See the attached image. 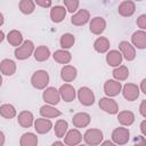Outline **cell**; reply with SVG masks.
Returning a JSON list of instances; mask_svg holds the SVG:
<instances>
[{
    "mask_svg": "<svg viewBox=\"0 0 146 146\" xmlns=\"http://www.w3.org/2000/svg\"><path fill=\"white\" fill-rule=\"evenodd\" d=\"M137 23H138V25H139L141 29H146V15H141V16L138 18Z\"/></svg>",
    "mask_w": 146,
    "mask_h": 146,
    "instance_id": "37",
    "label": "cell"
},
{
    "mask_svg": "<svg viewBox=\"0 0 146 146\" xmlns=\"http://www.w3.org/2000/svg\"><path fill=\"white\" fill-rule=\"evenodd\" d=\"M64 3L67 6V8H68L70 11H74V10L76 9L78 5H79L78 1H74V2H72V1H64Z\"/></svg>",
    "mask_w": 146,
    "mask_h": 146,
    "instance_id": "36",
    "label": "cell"
},
{
    "mask_svg": "<svg viewBox=\"0 0 146 146\" xmlns=\"http://www.w3.org/2000/svg\"><path fill=\"white\" fill-rule=\"evenodd\" d=\"M66 128H67V123H66L65 121H58L57 124H56V128H55L57 136H58V137H62V136L64 135Z\"/></svg>",
    "mask_w": 146,
    "mask_h": 146,
    "instance_id": "32",
    "label": "cell"
},
{
    "mask_svg": "<svg viewBox=\"0 0 146 146\" xmlns=\"http://www.w3.org/2000/svg\"><path fill=\"white\" fill-rule=\"evenodd\" d=\"M52 146H64V145H63L62 143H59V141H57V143H55V144H54Z\"/></svg>",
    "mask_w": 146,
    "mask_h": 146,
    "instance_id": "43",
    "label": "cell"
},
{
    "mask_svg": "<svg viewBox=\"0 0 146 146\" xmlns=\"http://www.w3.org/2000/svg\"><path fill=\"white\" fill-rule=\"evenodd\" d=\"M135 11V3L132 1H123L119 6V13L123 16H130Z\"/></svg>",
    "mask_w": 146,
    "mask_h": 146,
    "instance_id": "6",
    "label": "cell"
},
{
    "mask_svg": "<svg viewBox=\"0 0 146 146\" xmlns=\"http://www.w3.org/2000/svg\"><path fill=\"white\" fill-rule=\"evenodd\" d=\"M132 42L136 44L137 48H146V33L139 31V32H136L133 33L132 35Z\"/></svg>",
    "mask_w": 146,
    "mask_h": 146,
    "instance_id": "10",
    "label": "cell"
},
{
    "mask_svg": "<svg viewBox=\"0 0 146 146\" xmlns=\"http://www.w3.org/2000/svg\"><path fill=\"white\" fill-rule=\"evenodd\" d=\"M75 72H76L75 68H72V67H65V68L62 70V78L65 79V80H67V81H70V80H72V79L75 78V75H76Z\"/></svg>",
    "mask_w": 146,
    "mask_h": 146,
    "instance_id": "27",
    "label": "cell"
},
{
    "mask_svg": "<svg viewBox=\"0 0 146 146\" xmlns=\"http://www.w3.org/2000/svg\"><path fill=\"white\" fill-rule=\"evenodd\" d=\"M119 120L123 124H131L133 122V114L131 112H122L119 115Z\"/></svg>",
    "mask_w": 146,
    "mask_h": 146,
    "instance_id": "26",
    "label": "cell"
},
{
    "mask_svg": "<svg viewBox=\"0 0 146 146\" xmlns=\"http://www.w3.org/2000/svg\"><path fill=\"white\" fill-rule=\"evenodd\" d=\"M49 57V50L46 47H40L36 51H35V58L39 60H44Z\"/></svg>",
    "mask_w": 146,
    "mask_h": 146,
    "instance_id": "30",
    "label": "cell"
},
{
    "mask_svg": "<svg viewBox=\"0 0 146 146\" xmlns=\"http://www.w3.org/2000/svg\"><path fill=\"white\" fill-rule=\"evenodd\" d=\"M80 139H81L80 133H79L76 130H72V131H70L68 135L66 136L65 141H66L67 144H70V145H75L76 143L80 141Z\"/></svg>",
    "mask_w": 146,
    "mask_h": 146,
    "instance_id": "23",
    "label": "cell"
},
{
    "mask_svg": "<svg viewBox=\"0 0 146 146\" xmlns=\"http://www.w3.org/2000/svg\"><path fill=\"white\" fill-rule=\"evenodd\" d=\"M32 83L36 88H43L48 83V74L44 71H38L32 76Z\"/></svg>",
    "mask_w": 146,
    "mask_h": 146,
    "instance_id": "2",
    "label": "cell"
},
{
    "mask_svg": "<svg viewBox=\"0 0 146 146\" xmlns=\"http://www.w3.org/2000/svg\"><path fill=\"white\" fill-rule=\"evenodd\" d=\"M108 41L106 40V39H104V38H99V39H97L96 40V42H95V49L97 50V51H99V52H104V51H106L107 50V48H108Z\"/></svg>",
    "mask_w": 146,
    "mask_h": 146,
    "instance_id": "24",
    "label": "cell"
},
{
    "mask_svg": "<svg viewBox=\"0 0 146 146\" xmlns=\"http://www.w3.org/2000/svg\"><path fill=\"white\" fill-rule=\"evenodd\" d=\"M140 113H141L144 116H146V100H144V102L141 103V105H140Z\"/></svg>",
    "mask_w": 146,
    "mask_h": 146,
    "instance_id": "38",
    "label": "cell"
},
{
    "mask_svg": "<svg viewBox=\"0 0 146 146\" xmlns=\"http://www.w3.org/2000/svg\"><path fill=\"white\" fill-rule=\"evenodd\" d=\"M50 16H51V19L54 22H60L64 16H65V8L60 7V6H56L51 9V13H50Z\"/></svg>",
    "mask_w": 146,
    "mask_h": 146,
    "instance_id": "13",
    "label": "cell"
},
{
    "mask_svg": "<svg viewBox=\"0 0 146 146\" xmlns=\"http://www.w3.org/2000/svg\"><path fill=\"white\" fill-rule=\"evenodd\" d=\"M89 18V14L87 10H80L75 16L72 17V23L75 24V25H81V24H84L87 23Z\"/></svg>",
    "mask_w": 146,
    "mask_h": 146,
    "instance_id": "14",
    "label": "cell"
},
{
    "mask_svg": "<svg viewBox=\"0 0 146 146\" xmlns=\"http://www.w3.org/2000/svg\"><path fill=\"white\" fill-rule=\"evenodd\" d=\"M145 145H146V140L141 136H136V138L133 139V146H145Z\"/></svg>",
    "mask_w": 146,
    "mask_h": 146,
    "instance_id": "35",
    "label": "cell"
},
{
    "mask_svg": "<svg viewBox=\"0 0 146 146\" xmlns=\"http://www.w3.org/2000/svg\"><path fill=\"white\" fill-rule=\"evenodd\" d=\"M74 43V38L71 34H64L60 39V44L63 48H70Z\"/></svg>",
    "mask_w": 146,
    "mask_h": 146,
    "instance_id": "29",
    "label": "cell"
},
{
    "mask_svg": "<svg viewBox=\"0 0 146 146\" xmlns=\"http://www.w3.org/2000/svg\"><path fill=\"white\" fill-rule=\"evenodd\" d=\"M36 3H38V5H41V6H50V5H51L50 1H48V2H40V1H36Z\"/></svg>",
    "mask_w": 146,
    "mask_h": 146,
    "instance_id": "41",
    "label": "cell"
},
{
    "mask_svg": "<svg viewBox=\"0 0 146 146\" xmlns=\"http://www.w3.org/2000/svg\"><path fill=\"white\" fill-rule=\"evenodd\" d=\"M99 106L103 107L106 112H110V113H115L117 111V106H116L115 102H113L112 99L102 98L100 102H99Z\"/></svg>",
    "mask_w": 146,
    "mask_h": 146,
    "instance_id": "12",
    "label": "cell"
},
{
    "mask_svg": "<svg viewBox=\"0 0 146 146\" xmlns=\"http://www.w3.org/2000/svg\"><path fill=\"white\" fill-rule=\"evenodd\" d=\"M138 88L133 84H125L124 89H123V95L128 100H133L135 98L138 97Z\"/></svg>",
    "mask_w": 146,
    "mask_h": 146,
    "instance_id": "7",
    "label": "cell"
},
{
    "mask_svg": "<svg viewBox=\"0 0 146 146\" xmlns=\"http://www.w3.org/2000/svg\"><path fill=\"white\" fill-rule=\"evenodd\" d=\"M120 49L123 51L125 59H128V60H132V59L135 58V49L131 47V44H130L129 42H127V41H122V42L120 43Z\"/></svg>",
    "mask_w": 146,
    "mask_h": 146,
    "instance_id": "9",
    "label": "cell"
},
{
    "mask_svg": "<svg viewBox=\"0 0 146 146\" xmlns=\"http://www.w3.org/2000/svg\"><path fill=\"white\" fill-rule=\"evenodd\" d=\"M79 98L83 105H91L94 104V94L88 88H81L79 90Z\"/></svg>",
    "mask_w": 146,
    "mask_h": 146,
    "instance_id": "4",
    "label": "cell"
},
{
    "mask_svg": "<svg viewBox=\"0 0 146 146\" xmlns=\"http://www.w3.org/2000/svg\"><path fill=\"white\" fill-rule=\"evenodd\" d=\"M113 140L117 144H125L129 139V131L123 129V128H119L116 130H114L113 132Z\"/></svg>",
    "mask_w": 146,
    "mask_h": 146,
    "instance_id": "3",
    "label": "cell"
},
{
    "mask_svg": "<svg viewBox=\"0 0 146 146\" xmlns=\"http://www.w3.org/2000/svg\"><path fill=\"white\" fill-rule=\"evenodd\" d=\"M1 115L7 117V119H10L15 115V110L11 105H2L1 106Z\"/></svg>",
    "mask_w": 146,
    "mask_h": 146,
    "instance_id": "28",
    "label": "cell"
},
{
    "mask_svg": "<svg viewBox=\"0 0 146 146\" xmlns=\"http://www.w3.org/2000/svg\"><path fill=\"white\" fill-rule=\"evenodd\" d=\"M104 29H105V22H104L103 18H100V17H95V18L91 21V23H90V30H91L94 33H96V34L102 33V32L104 31Z\"/></svg>",
    "mask_w": 146,
    "mask_h": 146,
    "instance_id": "8",
    "label": "cell"
},
{
    "mask_svg": "<svg viewBox=\"0 0 146 146\" xmlns=\"http://www.w3.org/2000/svg\"><path fill=\"white\" fill-rule=\"evenodd\" d=\"M102 146H114V145H113L111 141H105V143H104Z\"/></svg>",
    "mask_w": 146,
    "mask_h": 146,
    "instance_id": "42",
    "label": "cell"
},
{
    "mask_svg": "<svg viewBox=\"0 0 146 146\" xmlns=\"http://www.w3.org/2000/svg\"><path fill=\"white\" fill-rule=\"evenodd\" d=\"M40 112H41L42 115H46V116H55V115H59L60 114L58 111H56V110H54L51 107H48V106H43Z\"/></svg>",
    "mask_w": 146,
    "mask_h": 146,
    "instance_id": "33",
    "label": "cell"
},
{
    "mask_svg": "<svg viewBox=\"0 0 146 146\" xmlns=\"http://www.w3.org/2000/svg\"><path fill=\"white\" fill-rule=\"evenodd\" d=\"M32 121H33V117L30 112H22L18 117V122L23 127H30L32 124Z\"/></svg>",
    "mask_w": 146,
    "mask_h": 146,
    "instance_id": "18",
    "label": "cell"
},
{
    "mask_svg": "<svg viewBox=\"0 0 146 146\" xmlns=\"http://www.w3.org/2000/svg\"><path fill=\"white\" fill-rule=\"evenodd\" d=\"M8 41H9L11 44L17 46V44H19L21 41H22V34H21L19 32H17V31H11V32L8 34Z\"/></svg>",
    "mask_w": 146,
    "mask_h": 146,
    "instance_id": "25",
    "label": "cell"
},
{
    "mask_svg": "<svg viewBox=\"0 0 146 146\" xmlns=\"http://www.w3.org/2000/svg\"><path fill=\"white\" fill-rule=\"evenodd\" d=\"M120 88H121V84L119 82H115V81H107L106 84H105V92L107 95H111V96H115L119 94L120 91Z\"/></svg>",
    "mask_w": 146,
    "mask_h": 146,
    "instance_id": "11",
    "label": "cell"
},
{
    "mask_svg": "<svg viewBox=\"0 0 146 146\" xmlns=\"http://www.w3.org/2000/svg\"><path fill=\"white\" fill-rule=\"evenodd\" d=\"M60 91H62V96L63 98L66 100V102H71L73 98H74V89L70 86H63L60 88Z\"/></svg>",
    "mask_w": 146,
    "mask_h": 146,
    "instance_id": "19",
    "label": "cell"
},
{
    "mask_svg": "<svg viewBox=\"0 0 146 146\" xmlns=\"http://www.w3.org/2000/svg\"><path fill=\"white\" fill-rule=\"evenodd\" d=\"M103 138V135L100 131L98 130H88L84 135V139L88 144H91V145H95V144H98Z\"/></svg>",
    "mask_w": 146,
    "mask_h": 146,
    "instance_id": "5",
    "label": "cell"
},
{
    "mask_svg": "<svg viewBox=\"0 0 146 146\" xmlns=\"http://www.w3.org/2000/svg\"><path fill=\"white\" fill-rule=\"evenodd\" d=\"M140 129H141V132H143L144 135H146V121H143V122H141Z\"/></svg>",
    "mask_w": 146,
    "mask_h": 146,
    "instance_id": "39",
    "label": "cell"
},
{
    "mask_svg": "<svg viewBox=\"0 0 146 146\" xmlns=\"http://www.w3.org/2000/svg\"><path fill=\"white\" fill-rule=\"evenodd\" d=\"M19 8H21V11L24 13V14H31L34 9V2L33 1H30V0H24V1H21L19 2Z\"/></svg>",
    "mask_w": 146,
    "mask_h": 146,
    "instance_id": "22",
    "label": "cell"
},
{
    "mask_svg": "<svg viewBox=\"0 0 146 146\" xmlns=\"http://www.w3.org/2000/svg\"><path fill=\"white\" fill-rule=\"evenodd\" d=\"M32 50H33V43L31 41H25L22 47H19L18 49L15 50V56L18 59H25L30 56Z\"/></svg>",
    "mask_w": 146,
    "mask_h": 146,
    "instance_id": "1",
    "label": "cell"
},
{
    "mask_svg": "<svg viewBox=\"0 0 146 146\" xmlns=\"http://www.w3.org/2000/svg\"><path fill=\"white\" fill-rule=\"evenodd\" d=\"M141 89H143V91L146 94V79L143 80V82H141Z\"/></svg>",
    "mask_w": 146,
    "mask_h": 146,
    "instance_id": "40",
    "label": "cell"
},
{
    "mask_svg": "<svg viewBox=\"0 0 146 146\" xmlns=\"http://www.w3.org/2000/svg\"><path fill=\"white\" fill-rule=\"evenodd\" d=\"M50 128H51V123L48 120L40 119V120H36V122H35V130L40 133L48 132L50 130Z\"/></svg>",
    "mask_w": 146,
    "mask_h": 146,
    "instance_id": "15",
    "label": "cell"
},
{
    "mask_svg": "<svg viewBox=\"0 0 146 146\" xmlns=\"http://www.w3.org/2000/svg\"><path fill=\"white\" fill-rule=\"evenodd\" d=\"M107 62L110 65H119L121 63V54L119 51H111L108 55H107Z\"/></svg>",
    "mask_w": 146,
    "mask_h": 146,
    "instance_id": "21",
    "label": "cell"
},
{
    "mask_svg": "<svg viewBox=\"0 0 146 146\" xmlns=\"http://www.w3.org/2000/svg\"><path fill=\"white\" fill-rule=\"evenodd\" d=\"M1 70H2L3 74H7V75L13 74V72L15 71L14 62L13 60H9V59L2 60V63H1Z\"/></svg>",
    "mask_w": 146,
    "mask_h": 146,
    "instance_id": "20",
    "label": "cell"
},
{
    "mask_svg": "<svg viewBox=\"0 0 146 146\" xmlns=\"http://www.w3.org/2000/svg\"><path fill=\"white\" fill-rule=\"evenodd\" d=\"M113 75H114L116 79H121V80H123V79H125V78L128 76V70H127L124 66H122V67H120V68L114 70Z\"/></svg>",
    "mask_w": 146,
    "mask_h": 146,
    "instance_id": "31",
    "label": "cell"
},
{
    "mask_svg": "<svg viewBox=\"0 0 146 146\" xmlns=\"http://www.w3.org/2000/svg\"><path fill=\"white\" fill-rule=\"evenodd\" d=\"M56 91H57V90H56L55 88H49L47 91H44L43 98H44L47 102L51 103V104H57V103H58V95H57Z\"/></svg>",
    "mask_w": 146,
    "mask_h": 146,
    "instance_id": "16",
    "label": "cell"
},
{
    "mask_svg": "<svg viewBox=\"0 0 146 146\" xmlns=\"http://www.w3.org/2000/svg\"><path fill=\"white\" fill-rule=\"evenodd\" d=\"M36 143H38L36 137L33 133H25V135H23L22 140H21L22 146H35Z\"/></svg>",
    "mask_w": 146,
    "mask_h": 146,
    "instance_id": "17",
    "label": "cell"
},
{
    "mask_svg": "<svg viewBox=\"0 0 146 146\" xmlns=\"http://www.w3.org/2000/svg\"><path fill=\"white\" fill-rule=\"evenodd\" d=\"M79 121H82V123H83L84 125L88 124V122H89V115H88V114H84V113L76 114V115L74 116V119H73V123L76 124V123H79Z\"/></svg>",
    "mask_w": 146,
    "mask_h": 146,
    "instance_id": "34",
    "label": "cell"
}]
</instances>
